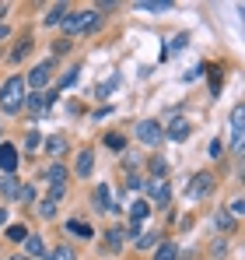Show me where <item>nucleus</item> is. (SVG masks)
Instances as JSON below:
<instances>
[{
	"label": "nucleus",
	"instance_id": "f257e3e1",
	"mask_svg": "<svg viewBox=\"0 0 245 260\" xmlns=\"http://www.w3.org/2000/svg\"><path fill=\"white\" fill-rule=\"evenodd\" d=\"M25 102V81L21 78H7L4 88H0V109L4 113H18Z\"/></svg>",
	"mask_w": 245,
	"mask_h": 260
},
{
	"label": "nucleus",
	"instance_id": "f03ea898",
	"mask_svg": "<svg viewBox=\"0 0 245 260\" xmlns=\"http://www.w3.org/2000/svg\"><path fill=\"white\" fill-rule=\"evenodd\" d=\"M98 25H102V14H95V11H74V14L63 18V28H67L70 36H77V32H95Z\"/></svg>",
	"mask_w": 245,
	"mask_h": 260
},
{
	"label": "nucleus",
	"instance_id": "7ed1b4c3",
	"mask_svg": "<svg viewBox=\"0 0 245 260\" xmlns=\"http://www.w3.org/2000/svg\"><path fill=\"white\" fill-rule=\"evenodd\" d=\"M137 141H144V144H161L165 141V127L158 123V120H140L137 123Z\"/></svg>",
	"mask_w": 245,
	"mask_h": 260
},
{
	"label": "nucleus",
	"instance_id": "20e7f679",
	"mask_svg": "<svg viewBox=\"0 0 245 260\" xmlns=\"http://www.w3.org/2000/svg\"><path fill=\"white\" fill-rule=\"evenodd\" d=\"M210 190H214V176L210 173H196L189 179V197H207Z\"/></svg>",
	"mask_w": 245,
	"mask_h": 260
},
{
	"label": "nucleus",
	"instance_id": "39448f33",
	"mask_svg": "<svg viewBox=\"0 0 245 260\" xmlns=\"http://www.w3.org/2000/svg\"><path fill=\"white\" fill-rule=\"evenodd\" d=\"M49 78H53V60L39 63V67H35V71L28 74V85H32L35 91H39V88H46V85H49Z\"/></svg>",
	"mask_w": 245,
	"mask_h": 260
},
{
	"label": "nucleus",
	"instance_id": "423d86ee",
	"mask_svg": "<svg viewBox=\"0 0 245 260\" xmlns=\"http://www.w3.org/2000/svg\"><path fill=\"white\" fill-rule=\"evenodd\" d=\"M242 116H245V106H235L231 109V141H235V151H242Z\"/></svg>",
	"mask_w": 245,
	"mask_h": 260
},
{
	"label": "nucleus",
	"instance_id": "0eeeda50",
	"mask_svg": "<svg viewBox=\"0 0 245 260\" xmlns=\"http://www.w3.org/2000/svg\"><path fill=\"white\" fill-rule=\"evenodd\" d=\"M144 186H147V193H151V197H154L158 204H168V197H172V190H168V183H165V179H147Z\"/></svg>",
	"mask_w": 245,
	"mask_h": 260
},
{
	"label": "nucleus",
	"instance_id": "6e6552de",
	"mask_svg": "<svg viewBox=\"0 0 245 260\" xmlns=\"http://www.w3.org/2000/svg\"><path fill=\"white\" fill-rule=\"evenodd\" d=\"M165 137H172V141H186V137H189V123H186L182 116H175V120L165 127Z\"/></svg>",
	"mask_w": 245,
	"mask_h": 260
},
{
	"label": "nucleus",
	"instance_id": "1a4fd4ad",
	"mask_svg": "<svg viewBox=\"0 0 245 260\" xmlns=\"http://www.w3.org/2000/svg\"><path fill=\"white\" fill-rule=\"evenodd\" d=\"M0 169H4V173H14V169H18V148L0 144Z\"/></svg>",
	"mask_w": 245,
	"mask_h": 260
},
{
	"label": "nucleus",
	"instance_id": "9d476101",
	"mask_svg": "<svg viewBox=\"0 0 245 260\" xmlns=\"http://www.w3.org/2000/svg\"><path fill=\"white\" fill-rule=\"evenodd\" d=\"M46 179H49V190H63V183H67V169H63L60 162H53L49 173H46Z\"/></svg>",
	"mask_w": 245,
	"mask_h": 260
},
{
	"label": "nucleus",
	"instance_id": "9b49d317",
	"mask_svg": "<svg viewBox=\"0 0 245 260\" xmlns=\"http://www.w3.org/2000/svg\"><path fill=\"white\" fill-rule=\"evenodd\" d=\"M91 166H95V158H91V148H84L81 155H77V162H74V173H77V176H91Z\"/></svg>",
	"mask_w": 245,
	"mask_h": 260
},
{
	"label": "nucleus",
	"instance_id": "f8f14e48",
	"mask_svg": "<svg viewBox=\"0 0 245 260\" xmlns=\"http://www.w3.org/2000/svg\"><path fill=\"white\" fill-rule=\"evenodd\" d=\"M25 253H28V257H42V253H46L42 236H25Z\"/></svg>",
	"mask_w": 245,
	"mask_h": 260
},
{
	"label": "nucleus",
	"instance_id": "ddd939ff",
	"mask_svg": "<svg viewBox=\"0 0 245 260\" xmlns=\"http://www.w3.org/2000/svg\"><path fill=\"white\" fill-rule=\"evenodd\" d=\"M63 18H67V4H56V7H49L46 25H49V28H53V25H63Z\"/></svg>",
	"mask_w": 245,
	"mask_h": 260
},
{
	"label": "nucleus",
	"instance_id": "4468645a",
	"mask_svg": "<svg viewBox=\"0 0 245 260\" xmlns=\"http://www.w3.org/2000/svg\"><path fill=\"white\" fill-rule=\"evenodd\" d=\"M46 151H49L53 158H60V155L67 151V137H60V134H56V137H49V141H46Z\"/></svg>",
	"mask_w": 245,
	"mask_h": 260
},
{
	"label": "nucleus",
	"instance_id": "2eb2a0df",
	"mask_svg": "<svg viewBox=\"0 0 245 260\" xmlns=\"http://www.w3.org/2000/svg\"><path fill=\"white\" fill-rule=\"evenodd\" d=\"M175 257H179V250H175V243H172V239H165L161 246L154 250V260H175Z\"/></svg>",
	"mask_w": 245,
	"mask_h": 260
},
{
	"label": "nucleus",
	"instance_id": "dca6fc26",
	"mask_svg": "<svg viewBox=\"0 0 245 260\" xmlns=\"http://www.w3.org/2000/svg\"><path fill=\"white\" fill-rule=\"evenodd\" d=\"M147 215H151L147 201H133V204H130V218H133V225H137V221H144Z\"/></svg>",
	"mask_w": 245,
	"mask_h": 260
},
{
	"label": "nucleus",
	"instance_id": "f3484780",
	"mask_svg": "<svg viewBox=\"0 0 245 260\" xmlns=\"http://www.w3.org/2000/svg\"><path fill=\"white\" fill-rule=\"evenodd\" d=\"M95 204H98V211H109V208H112V193H109V186H98V190H95Z\"/></svg>",
	"mask_w": 245,
	"mask_h": 260
},
{
	"label": "nucleus",
	"instance_id": "a211bd4d",
	"mask_svg": "<svg viewBox=\"0 0 245 260\" xmlns=\"http://www.w3.org/2000/svg\"><path fill=\"white\" fill-rule=\"evenodd\" d=\"M46 260H77V253L70 250V246H56V250H49Z\"/></svg>",
	"mask_w": 245,
	"mask_h": 260
},
{
	"label": "nucleus",
	"instance_id": "6ab92c4d",
	"mask_svg": "<svg viewBox=\"0 0 245 260\" xmlns=\"http://www.w3.org/2000/svg\"><path fill=\"white\" fill-rule=\"evenodd\" d=\"M133 243H137V250H151V246H158V232H144V236H137Z\"/></svg>",
	"mask_w": 245,
	"mask_h": 260
},
{
	"label": "nucleus",
	"instance_id": "aec40b11",
	"mask_svg": "<svg viewBox=\"0 0 245 260\" xmlns=\"http://www.w3.org/2000/svg\"><path fill=\"white\" fill-rule=\"evenodd\" d=\"M137 11H168V0H140Z\"/></svg>",
	"mask_w": 245,
	"mask_h": 260
},
{
	"label": "nucleus",
	"instance_id": "412c9836",
	"mask_svg": "<svg viewBox=\"0 0 245 260\" xmlns=\"http://www.w3.org/2000/svg\"><path fill=\"white\" fill-rule=\"evenodd\" d=\"M0 190H4L7 197H18V179H14V176H4V179H0Z\"/></svg>",
	"mask_w": 245,
	"mask_h": 260
},
{
	"label": "nucleus",
	"instance_id": "4be33fe9",
	"mask_svg": "<svg viewBox=\"0 0 245 260\" xmlns=\"http://www.w3.org/2000/svg\"><path fill=\"white\" fill-rule=\"evenodd\" d=\"M28 49H32V39H28V36H25V39H21V43L14 46V53H11V60H14V63H18V60H21V56H25V53H28Z\"/></svg>",
	"mask_w": 245,
	"mask_h": 260
},
{
	"label": "nucleus",
	"instance_id": "5701e85b",
	"mask_svg": "<svg viewBox=\"0 0 245 260\" xmlns=\"http://www.w3.org/2000/svg\"><path fill=\"white\" fill-rule=\"evenodd\" d=\"M151 173H154V179H161V176L168 173V162H165L161 155H158V158H151Z\"/></svg>",
	"mask_w": 245,
	"mask_h": 260
},
{
	"label": "nucleus",
	"instance_id": "b1692460",
	"mask_svg": "<svg viewBox=\"0 0 245 260\" xmlns=\"http://www.w3.org/2000/svg\"><path fill=\"white\" fill-rule=\"evenodd\" d=\"M67 229H70L74 236H91V225H88V221H77V218H74V221H70Z\"/></svg>",
	"mask_w": 245,
	"mask_h": 260
},
{
	"label": "nucleus",
	"instance_id": "393cba45",
	"mask_svg": "<svg viewBox=\"0 0 245 260\" xmlns=\"http://www.w3.org/2000/svg\"><path fill=\"white\" fill-rule=\"evenodd\" d=\"M25 106H28V109H42V106H46V95H42V91H32V95L25 99Z\"/></svg>",
	"mask_w": 245,
	"mask_h": 260
},
{
	"label": "nucleus",
	"instance_id": "a878e982",
	"mask_svg": "<svg viewBox=\"0 0 245 260\" xmlns=\"http://www.w3.org/2000/svg\"><path fill=\"white\" fill-rule=\"evenodd\" d=\"M25 236H28L25 225H11V229H7V239H14V243H25Z\"/></svg>",
	"mask_w": 245,
	"mask_h": 260
},
{
	"label": "nucleus",
	"instance_id": "bb28decb",
	"mask_svg": "<svg viewBox=\"0 0 245 260\" xmlns=\"http://www.w3.org/2000/svg\"><path fill=\"white\" fill-rule=\"evenodd\" d=\"M105 239H109V250H112V253H116V250L123 246V232H119V229H112V232H109Z\"/></svg>",
	"mask_w": 245,
	"mask_h": 260
},
{
	"label": "nucleus",
	"instance_id": "cd10ccee",
	"mask_svg": "<svg viewBox=\"0 0 245 260\" xmlns=\"http://www.w3.org/2000/svg\"><path fill=\"white\" fill-rule=\"evenodd\" d=\"M39 215L42 218H56V201H42V204H39Z\"/></svg>",
	"mask_w": 245,
	"mask_h": 260
},
{
	"label": "nucleus",
	"instance_id": "c85d7f7f",
	"mask_svg": "<svg viewBox=\"0 0 245 260\" xmlns=\"http://www.w3.org/2000/svg\"><path fill=\"white\" fill-rule=\"evenodd\" d=\"M18 201L32 204V201H35V190H32V186H18Z\"/></svg>",
	"mask_w": 245,
	"mask_h": 260
},
{
	"label": "nucleus",
	"instance_id": "c756f323",
	"mask_svg": "<svg viewBox=\"0 0 245 260\" xmlns=\"http://www.w3.org/2000/svg\"><path fill=\"white\" fill-rule=\"evenodd\" d=\"M214 221H217V229H224V232H228V229L235 225V221H231V215H224V211H221V215L214 218Z\"/></svg>",
	"mask_w": 245,
	"mask_h": 260
},
{
	"label": "nucleus",
	"instance_id": "7c9ffc66",
	"mask_svg": "<svg viewBox=\"0 0 245 260\" xmlns=\"http://www.w3.org/2000/svg\"><path fill=\"white\" fill-rule=\"evenodd\" d=\"M224 155V144L221 141H210V158H221Z\"/></svg>",
	"mask_w": 245,
	"mask_h": 260
},
{
	"label": "nucleus",
	"instance_id": "2f4dec72",
	"mask_svg": "<svg viewBox=\"0 0 245 260\" xmlns=\"http://www.w3.org/2000/svg\"><path fill=\"white\" fill-rule=\"evenodd\" d=\"M105 144H109V148H116V151H123V137H119V134H112V137H105Z\"/></svg>",
	"mask_w": 245,
	"mask_h": 260
},
{
	"label": "nucleus",
	"instance_id": "473e14b6",
	"mask_svg": "<svg viewBox=\"0 0 245 260\" xmlns=\"http://www.w3.org/2000/svg\"><path fill=\"white\" fill-rule=\"evenodd\" d=\"M7 36H11V28H7V25H0V43H4Z\"/></svg>",
	"mask_w": 245,
	"mask_h": 260
},
{
	"label": "nucleus",
	"instance_id": "72a5a7b5",
	"mask_svg": "<svg viewBox=\"0 0 245 260\" xmlns=\"http://www.w3.org/2000/svg\"><path fill=\"white\" fill-rule=\"evenodd\" d=\"M4 225H7V211H0V229H4Z\"/></svg>",
	"mask_w": 245,
	"mask_h": 260
},
{
	"label": "nucleus",
	"instance_id": "f704fd0d",
	"mask_svg": "<svg viewBox=\"0 0 245 260\" xmlns=\"http://www.w3.org/2000/svg\"><path fill=\"white\" fill-rule=\"evenodd\" d=\"M4 14H7V4H0V18H4Z\"/></svg>",
	"mask_w": 245,
	"mask_h": 260
},
{
	"label": "nucleus",
	"instance_id": "c9c22d12",
	"mask_svg": "<svg viewBox=\"0 0 245 260\" xmlns=\"http://www.w3.org/2000/svg\"><path fill=\"white\" fill-rule=\"evenodd\" d=\"M179 260H193V257H189V253H182V257H179Z\"/></svg>",
	"mask_w": 245,
	"mask_h": 260
},
{
	"label": "nucleus",
	"instance_id": "e433bc0d",
	"mask_svg": "<svg viewBox=\"0 0 245 260\" xmlns=\"http://www.w3.org/2000/svg\"><path fill=\"white\" fill-rule=\"evenodd\" d=\"M14 260H28V257H14Z\"/></svg>",
	"mask_w": 245,
	"mask_h": 260
}]
</instances>
